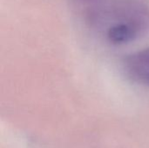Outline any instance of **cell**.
Masks as SVG:
<instances>
[{"mask_svg": "<svg viewBox=\"0 0 149 148\" xmlns=\"http://www.w3.org/2000/svg\"><path fill=\"white\" fill-rule=\"evenodd\" d=\"M83 1H86V2H91V1H93V0H83Z\"/></svg>", "mask_w": 149, "mask_h": 148, "instance_id": "cell-3", "label": "cell"}, {"mask_svg": "<svg viewBox=\"0 0 149 148\" xmlns=\"http://www.w3.org/2000/svg\"><path fill=\"white\" fill-rule=\"evenodd\" d=\"M124 67L131 79L149 87V46L127 56Z\"/></svg>", "mask_w": 149, "mask_h": 148, "instance_id": "cell-1", "label": "cell"}, {"mask_svg": "<svg viewBox=\"0 0 149 148\" xmlns=\"http://www.w3.org/2000/svg\"><path fill=\"white\" fill-rule=\"evenodd\" d=\"M141 35H142V32L134 24L125 20H121L118 24H113L107 31L109 41L115 44L129 43Z\"/></svg>", "mask_w": 149, "mask_h": 148, "instance_id": "cell-2", "label": "cell"}]
</instances>
